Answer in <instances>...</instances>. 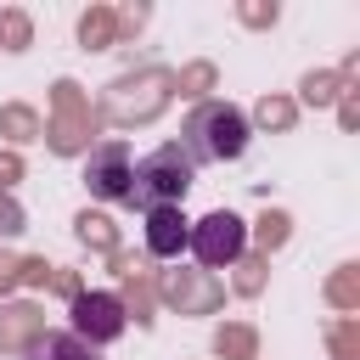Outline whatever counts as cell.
<instances>
[{"label":"cell","instance_id":"24","mask_svg":"<svg viewBox=\"0 0 360 360\" xmlns=\"http://www.w3.org/2000/svg\"><path fill=\"white\" fill-rule=\"evenodd\" d=\"M17 276H22V264H17V259H6V253H0V292H6V287H11V281H17Z\"/></svg>","mask_w":360,"mask_h":360},{"label":"cell","instance_id":"21","mask_svg":"<svg viewBox=\"0 0 360 360\" xmlns=\"http://www.w3.org/2000/svg\"><path fill=\"white\" fill-rule=\"evenodd\" d=\"M17 231H22V208L0 191V236H17Z\"/></svg>","mask_w":360,"mask_h":360},{"label":"cell","instance_id":"3","mask_svg":"<svg viewBox=\"0 0 360 360\" xmlns=\"http://www.w3.org/2000/svg\"><path fill=\"white\" fill-rule=\"evenodd\" d=\"M242 242H248V231H242V219H236L231 208H214V214H202V219L186 231V248H191L208 270L236 264V259H242Z\"/></svg>","mask_w":360,"mask_h":360},{"label":"cell","instance_id":"10","mask_svg":"<svg viewBox=\"0 0 360 360\" xmlns=\"http://www.w3.org/2000/svg\"><path fill=\"white\" fill-rule=\"evenodd\" d=\"M39 338V309L34 304H17L0 315V349H28Z\"/></svg>","mask_w":360,"mask_h":360},{"label":"cell","instance_id":"16","mask_svg":"<svg viewBox=\"0 0 360 360\" xmlns=\"http://www.w3.org/2000/svg\"><path fill=\"white\" fill-rule=\"evenodd\" d=\"M332 96H338V73H309V79H304V101L326 107Z\"/></svg>","mask_w":360,"mask_h":360},{"label":"cell","instance_id":"6","mask_svg":"<svg viewBox=\"0 0 360 360\" xmlns=\"http://www.w3.org/2000/svg\"><path fill=\"white\" fill-rule=\"evenodd\" d=\"M84 186L107 202H124L129 197V146L124 141H101L84 163Z\"/></svg>","mask_w":360,"mask_h":360},{"label":"cell","instance_id":"18","mask_svg":"<svg viewBox=\"0 0 360 360\" xmlns=\"http://www.w3.org/2000/svg\"><path fill=\"white\" fill-rule=\"evenodd\" d=\"M208 84H214V68H208V62H197V68L180 73V90H186V96H202Z\"/></svg>","mask_w":360,"mask_h":360},{"label":"cell","instance_id":"15","mask_svg":"<svg viewBox=\"0 0 360 360\" xmlns=\"http://www.w3.org/2000/svg\"><path fill=\"white\" fill-rule=\"evenodd\" d=\"M79 236L90 248H112V219L107 214H79Z\"/></svg>","mask_w":360,"mask_h":360},{"label":"cell","instance_id":"14","mask_svg":"<svg viewBox=\"0 0 360 360\" xmlns=\"http://www.w3.org/2000/svg\"><path fill=\"white\" fill-rule=\"evenodd\" d=\"M0 129L11 141H34L39 135V118H34V107H0Z\"/></svg>","mask_w":360,"mask_h":360},{"label":"cell","instance_id":"12","mask_svg":"<svg viewBox=\"0 0 360 360\" xmlns=\"http://www.w3.org/2000/svg\"><path fill=\"white\" fill-rule=\"evenodd\" d=\"M79 39H84V51H107V45L118 39V22H112V11H107V6L84 11V17H79Z\"/></svg>","mask_w":360,"mask_h":360},{"label":"cell","instance_id":"17","mask_svg":"<svg viewBox=\"0 0 360 360\" xmlns=\"http://www.w3.org/2000/svg\"><path fill=\"white\" fill-rule=\"evenodd\" d=\"M259 124H270V129H287V124H292V101H276V96H264V101H259Z\"/></svg>","mask_w":360,"mask_h":360},{"label":"cell","instance_id":"20","mask_svg":"<svg viewBox=\"0 0 360 360\" xmlns=\"http://www.w3.org/2000/svg\"><path fill=\"white\" fill-rule=\"evenodd\" d=\"M248 349H253V332H242V326L219 332V354H248Z\"/></svg>","mask_w":360,"mask_h":360},{"label":"cell","instance_id":"9","mask_svg":"<svg viewBox=\"0 0 360 360\" xmlns=\"http://www.w3.org/2000/svg\"><path fill=\"white\" fill-rule=\"evenodd\" d=\"M28 360H96V349L79 343L73 332H39L28 343Z\"/></svg>","mask_w":360,"mask_h":360},{"label":"cell","instance_id":"23","mask_svg":"<svg viewBox=\"0 0 360 360\" xmlns=\"http://www.w3.org/2000/svg\"><path fill=\"white\" fill-rule=\"evenodd\" d=\"M17 174H22V163H17V158H11V152H0V191H6V186H11V180H17Z\"/></svg>","mask_w":360,"mask_h":360},{"label":"cell","instance_id":"2","mask_svg":"<svg viewBox=\"0 0 360 360\" xmlns=\"http://www.w3.org/2000/svg\"><path fill=\"white\" fill-rule=\"evenodd\" d=\"M186 186H191V158L174 141H163L158 152H146L129 169V197L124 202H135V208H180Z\"/></svg>","mask_w":360,"mask_h":360},{"label":"cell","instance_id":"19","mask_svg":"<svg viewBox=\"0 0 360 360\" xmlns=\"http://www.w3.org/2000/svg\"><path fill=\"white\" fill-rule=\"evenodd\" d=\"M259 242H264V248L287 242V214H264V219H259Z\"/></svg>","mask_w":360,"mask_h":360},{"label":"cell","instance_id":"11","mask_svg":"<svg viewBox=\"0 0 360 360\" xmlns=\"http://www.w3.org/2000/svg\"><path fill=\"white\" fill-rule=\"evenodd\" d=\"M163 292H169V304H180V309H214V304H219V287H214V281H186V276H174Z\"/></svg>","mask_w":360,"mask_h":360},{"label":"cell","instance_id":"7","mask_svg":"<svg viewBox=\"0 0 360 360\" xmlns=\"http://www.w3.org/2000/svg\"><path fill=\"white\" fill-rule=\"evenodd\" d=\"M84 135H90V107H84L79 84H73V79H62V84H56V124H51V146H56V152H79V146H84Z\"/></svg>","mask_w":360,"mask_h":360},{"label":"cell","instance_id":"1","mask_svg":"<svg viewBox=\"0 0 360 360\" xmlns=\"http://www.w3.org/2000/svg\"><path fill=\"white\" fill-rule=\"evenodd\" d=\"M191 163L202 158V163H231V158H242L248 152V118L231 107V101H202V107H191V118H186V146H180Z\"/></svg>","mask_w":360,"mask_h":360},{"label":"cell","instance_id":"5","mask_svg":"<svg viewBox=\"0 0 360 360\" xmlns=\"http://www.w3.org/2000/svg\"><path fill=\"white\" fill-rule=\"evenodd\" d=\"M124 298H112V292H73V338L79 343H112L118 332H124Z\"/></svg>","mask_w":360,"mask_h":360},{"label":"cell","instance_id":"4","mask_svg":"<svg viewBox=\"0 0 360 360\" xmlns=\"http://www.w3.org/2000/svg\"><path fill=\"white\" fill-rule=\"evenodd\" d=\"M169 73L163 68H146L141 79H118L112 84V96H107V118H118V124H135V118H152L163 101H169Z\"/></svg>","mask_w":360,"mask_h":360},{"label":"cell","instance_id":"8","mask_svg":"<svg viewBox=\"0 0 360 360\" xmlns=\"http://www.w3.org/2000/svg\"><path fill=\"white\" fill-rule=\"evenodd\" d=\"M186 231H191V219L180 208H146V253L152 259H174L186 248Z\"/></svg>","mask_w":360,"mask_h":360},{"label":"cell","instance_id":"22","mask_svg":"<svg viewBox=\"0 0 360 360\" xmlns=\"http://www.w3.org/2000/svg\"><path fill=\"white\" fill-rule=\"evenodd\" d=\"M242 22L264 28V22H276V6H242Z\"/></svg>","mask_w":360,"mask_h":360},{"label":"cell","instance_id":"13","mask_svg":"<svg viewBox=\"0 0 360 360\" xmlns=\"http://www.w3.org/2000/svg\"><path fill=\"white\" fill-rule=\"evenodd\" d=\"M28 39H34L28 17H22L17 6H6V11H0V45H6V51H28Z\"/></svg>","mask_w":360,"mask_h":360}]
</instances>
